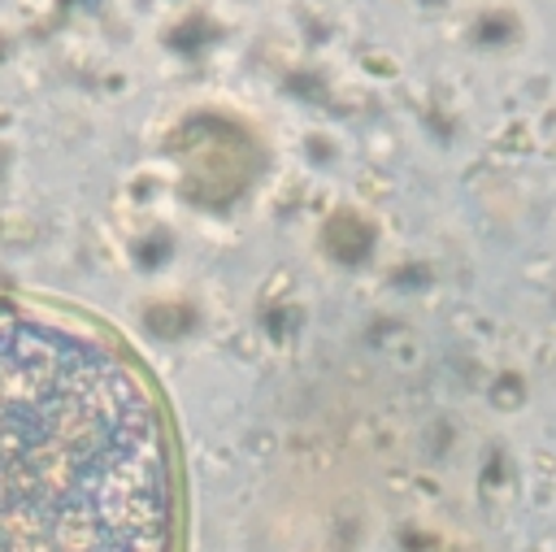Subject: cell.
<instances>
[{"label": "cell", "mask_w": 556, "mask_h": 552, "mask_svg": "<svg viewBox=\"0 0 556 552\" xmlns=\"http://www.w3.org/2000/svg\"><path fill=\"white\" fill-rule=\"evenodd\" d=\"M169 404L104 322L0 296V552H182Z\"/></svg>", "instance_id": "1"}]
</instances>
